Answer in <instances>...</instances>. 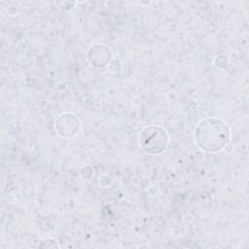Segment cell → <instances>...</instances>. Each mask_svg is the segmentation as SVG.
Masks as SVG:
<instances>
[{
    "mask_svg": "<svg viewBox=\"0 0 249 249\" xmlns=\"http://www.w3.org/2000/svg\"><path fill=\"white\" fill-rule=\"evenodd\" d=\"M195 135L197 145L208 152L222 150L230 139L228 126L217 119L202 121L197 125Z\"/></svg>",
    "mask_w": 249,
    "mask_h": 249,
    "instance_id": "6da1fadb",
    "label": "cell"
},
{
    "mask_svg": "<svg viewBox=\"0 0 249 249\" xmlns=\"http://www.w3.org/2000/svg\"><path fill=\"white\" fill-rule=\"evenodd\" d=\"M140 144L142 148L150 154H160L165 150L167 145V135L160 127H145L140 134Z\"/></svg>",
    "mask_w": 249,
    "mask_h": 249,
    "instance_id": "7a4b0ae2",
    "label": "cell"
}]
</instances>
